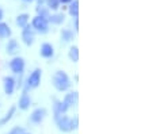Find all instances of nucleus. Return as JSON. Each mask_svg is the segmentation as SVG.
I'll use <instances>...</instances> for the list:
<instances>
[{"instance_id": "1", "label": "nucleus", "mask_w": 152, "mask_h": 134, "mask_svg": "<svg viewBox=\"0 0 152 134\" xmlns=\"http://www.w3.org/2000/svg\"><path fill=\"white\" fill-rule=\"evenodd\" d=\"M52 84L58 92H66L72 85L69 76L64 70H56L54 72L53 77H52Z\"/></svg>"}, {"instance_id": "2", "label": "nucleus", "mask_w": 152, "mask_h": 134, "mask_svg": "<svg viewBox=\"0 0 152 134\" xmlns=\"http://www.w3.org/2000/svg\"><path fill=\"white\" fill-rule=\"evenodd\" d=\"M54 121H56V123H57L58 130L63 131V133H71V131L76 130V129H77V123H79V118H77V117H75V118L72 119L66 114H61V115H58V117H56Z\"/></svg>"}, {"instance_id": "3", "label": "nucleus", "mask_w": 152, "mask_h": 134, "mask_svg": "<svg viewBox=\"0 0 152 134\" xmlns=\"http://www.w3.org/2000/svg\"><path fill=\"white\" fill-rule=\"evenodd\" d=\"M30 26H31L33 30H34L35 33H38V34H48V33H49V27H50V23H49L48 18L35 15L31 19Z\"/></svg>"}, {"instance_id": "4", "label": "nucleus", "mask_w": 152, "mask_h": 134, "mask_svg": "<svg viewBox=\"0 0 152 134\" xmlns=\"http://www.w3.org/2000/svg\"><path fill=\"white\" fill-rule=\"evenodd\" d=\"M41 79H42V70L41 68H35L33 72H30V75L26 79V84H25V89H35L39 87L41 84Z\"/></svg>"}, {"instance_id": "5", "label": "nucleus", "mask_w": 152, "mask_h": 134, "mask_svg": "<svg viewBox=\"0 0 152 134\" xmlns=\"http://www.w3.org/2000/svg\"><path fill=\"white\" fill-rule=\"evenodd\" d=\"M8 67L14 75H22L26 68V61H25V58L20 57V56H14L12 60L10 61Z\"/></svg>"}, {"instance_id": "6", "label": "nucleus", "mask_w": 152, "mask_h": 134, "mask_svg": "<svg viewBox=\"0 0 152 134\" xmlns=\"http://www.w3.org/2000/svg\"><path fill=\"white\" fill-rule=\"evenodd\" d=\"M20 38H22V42L26 45V46H31L35 41V31L33 30V27L28 25H26L22 29V34H20Z\"/></svg>"}, {"instance_id": "7", "label": "nucleus", "mask_w": 152, "mask_h": 134, "mask_svg": "<svg viewBox=\"0 0 152 134\" xmlns=\"http://www.w3.org/2000/svg\"><path fill=\"white\" fill-rule=\"evenodd\" d=\"M46 115H48V110L45 107H37L30 114V122L35 125H39L41 122H44V119L46 118Z\"/></svg>"}, {"instance_id": "8", "label": "nucleus", "mask_w": 152, "mask_h": 134, "mask_svg": "<svg viewBox=\"0 0 152 134\" xmlns=\"http://www.w3.org/2000/svg\"><path fill=\"white\" fill-rule=\"evenodd\" d=\"M16 88V80L12 76H6L3 79V89L7 96H11Z\"/></svg>"}, {"instance_id": "9", "label": "nucleus", "mask_w": 152, "mask_h": 134, "mask_svg": "<svg viewBox=\"0 0 152 134\" xmlns=\"http://www.w3.org/2000/svg\"><path fill=\"white\" fill-rule=\"evenodd\" d=\"M31 106V98L28 95V91L27 89H23L22 95L19 96V100H18V109L22 110V111H27Z\"/></svg>"}, {"instance_id": "10", "label": "nucleus", "mask_w": 152, "mask_h": 134, "mask_svg": "<svg viewBox=\"0 0 152 134\" xmlns=\"http://www.w3.org/2000/svg\"><path fill=\"white\" fill-rule=\"evenodd\" d=\"M68 110H69L68 106H66L63 100L57 99V98H53V115H54V118L58 117V115H61V114H66Z\"/></svg>"}, {"instance_id": "11", "label": "nucleus", "mask_w": 152, "mask_h": 134, "mask_svg": "<svg viewBox=\"0 0 152 134\" xmlns=\"http://www.w3.org/2000/svg\"><path fill=\"white\" fill-rule=\"evenodd\" d=\"M39 56H41L42 58H46V60L53 58V56H54L53 45L49 43V42H44V43L41 45V48H39Z\"/></svg>"}, {"instance_id": "12", "label": "nucleus", "mask_w": 152, "mask_h": 134, "mask_svg": "<svg viewBox=\"0 0 152 134\" xmlns=\"http://www.w3.org/2000/svg\"><path fill=\"white\" fill-rule=\"evenodd\" d=\"M63 102L68 106V109H72V107H75V106L77 104V102H79V93L76 92V91H71V92L65 93Z\"/></svg>"}, {"instance_id": "13", "label": "nucleus", "mask_w": 152, "mask_h": 134, "mask_svg": "<svg viewBox=\"0 0 152 134\" xmlns=\"http://www.w3.org/2000/svg\"><path fill=\"white\" fill-rule=\"evenodd\" d=\"M19 50H20V48H19L18 41H16L15 38H8V42H7V45H6L7 53H8L10 56H16L19 53Z\"/></svg>"}, {"instance_id": "14", "label": "nucleus", "mask_w": 152, "mask_h": 134, "mask_svg": "<svg viewBox=\"0 0 152 134\" xmlns=\"http://www.w3.org/2000/svg\"><path fill=\"white\" fill-rule=\"evenodd\" d=\"M48 20H49V23H50V25L60 26V25H63V23L65 22V15H64L63 12L56 11V12H53V14H50V15H49Z\"/></svg>"}, {"instance_id": "15", "label": "nucleus", "mask_w": 152, "mask_h": 134, "mask_svg": "<svg viewBox=\"0 0 152 134\" xmlns=\"http://www.w3.org/2000/svg\"><path fill=\"white\" fill-rule=\"evenodd\" d=\"M12 35V30L8 26V23L0 20V39H8Z\"/></svg>"}, {"instance_id": "16", "label": "nucleus", "mask_w": 152, "mask_h": 134, "mask_svg": "<svg viewBox=\"0 0 152 134\" xmlns=\"http://www.w3.org/2000/svg\"><path fill=\"white\" fill-rule=\"evenodd\" d=\"M15 114H16V107L15 106H11V107L8 109V111L0 118V126H6V125L14 118V115Z\"/></svg>"}, {"instance_id": "17", "label": "nucleus", "mask_w": 152, "mask_h": 134, "mask_svg": "<svg viewBox=\"0 0 152 134\" xmlns=\"http://www.w3.org/2000/svg\"><path fill=\"white\" fill-rule=\"evenodd\" d=\"M28 22H30V15L26 14V12L19 14V15L16 16V19H15V23H16V26H18L19 29H23L26 25H28Z\"/></svg>"}, {"instance_id": "18", "label": "nucleus", "mask_w": 152, "mask_h": 134, "mask_svg": "<svg viewBox=\"0 0 152 134\" xmlns=\"http://www.w3.org/2000/svg\"><path fill=\"white\" fill-rule=\"evenodd\" d=\"M60 37H61V41H63L64 43H69V42L73 41L75 34H73V31L71 29H63L60 33Z\"/></svg>"}, {"instance_id": "19", "label": "nucleus", "mask_w": 152, "mask_h": 134, "mask_svg": "<svg viewBox=\"0 0 152 134\" xmlns=\"http://www.w3.org/2000/svg\"><path fill=\"white\" fill-rule=\"evenodd\" d=\"M68 14L72 16L73 19L79 16V0H72L68 4Z\"/></svg>"}, {"instance_id": "20", "label": "nucleus", "mask_w": 152, "mask_h": 134, "mask_svg": "<svg viewBox=\"0 0 152 134\" xmlns=\"http://www.w3.org/2000/svg\"><path fill=\"white\" fill-rule=\"evenodd\" d=\"M79 48L76 46V45H73V46H71L69 50H68V58H69L72 62H77L79 61Z\"/></svg>"}, {"instance_id": "21", "label": "nucleus", "mask_w": 152, "mask_h": 134, "mask_svg": "<svg viewBox=\"0 0 152 134\" xmlns=\"http://www.w3.org/2000/svg\"><path fill=\"white\" fill-rule=\"evenodd\" d=\"M45 3H46L48 8H49L50 11H53V12L58 11L60 10V7H61L60 0H45Z\"/></svg>"}, {"instance_id": "22", "label": "nucleus", "mask_w": 152, "mask_h": 134, "mask_svg": "<svg viewBox=\"0 0 152 134\" xmlns=\"http://www.w3.org/2000/svg\"><path fill=\"white\" fill-rule=\"evenodd\" d=\"M35 11H37V15L44 16V18H49V15H50V10H49L46 6H42V4H39V6L35 8Z\"/></svg>"}, {"instance_id": "23", "label": "nucleus", "mask_w": 152, "mask_h": 134, "mask_svg": "<svg viewBox=\"0 0 152 134\" xmlns=\"http://www.w3.org/2000/svg\"><path fill=\"white\" fill-rule=\"evenodd\" d=\"M23 131H25L23 127H20V126H15L14 129H11V131H10L8 134H22Z\"/></svg>"}, {"instance_id": "24", "label": "nucleus", "mask_w": 152, "mask_h": 134, "mask_svg": "<svg viewBox=\"0 0 152 134\" xmlns=\"http://www.w3.org/2000/svg\"><path fill=\"white\" fill-rule=\"evenodd\" d=\"M73 26H75V33H77V31H79V19H77V18H75Z\"/></svg>"}, {"instance_id": "25", "label": "nucleus", "mask_w": 152, "mask_h": 134, "mask_svg": "<svg viewBox=\"0 0 152 134\" xmlns=\"http://www.w3.org/2000/svg\"><path fill=\"white\" fill-rule=\"evenodd\" d=\"M71 1H72V0H60V3H61V4H64V6H68V4H69Z\"/></svg>"}, {"instance_id": "26", "label": "nucleus", "mask_w": 152, "mask_h": 134, "mask_svg": "<svg viewBox=\"0 0 152 134\" xmlns=\"http://www.w3.org/2000/svg\"><path fill=\"white\" fill-rule=\"evenodd\" d=\"M3 18H4V11L0 8V20H3Z\"/></svg>"}, {"instance_id": "27", "label": "nucleus", "mask_w": 152, "mask_h": 134, "mask_svg": "<svg viewBox=\"0 0 152 134\" xmlns=\"http://www.w3.org/2000/svg\"><path fill=\"white\" fill-rule=\"evenodd\" d=\"M22 1H25V3H31V1H34V0H22Z\"/></svg>"}, {"instance_id": "28", "label": "nucleus", "mask_w": 152, "mask_h": 134, "mask_svg": "<svg viewBox=\"0 0 152 134\" xmlns=\"http://www.w3.org/2000/svg\"><path fill=\"white\" fill-rule=\"evenodd\" d=\"M44 1H45V0H38V3H39V4H42Z\"/></svg>"}, {"instance_id": "29", "label": "nucleus", "mask_w": 152, "mask_h": 134, "mask_svg": "<svg viewBox=\"0 0 152 134\" xmlns=\"http://www.w3.org/2000/svg\"><path fill=\"white\" fill-rule=\"evenodd\" d=\"M22 134H30V133H26V131H23V133Z\"/></svg>"}]
</instances>
